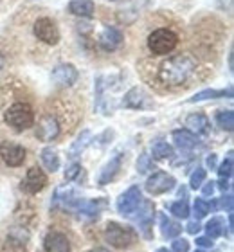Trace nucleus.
Wrapping results in <instances>:
<instances>
[{
  "mask_svg": "<svg viewBox=\"0 0 234 252\" xmlns=\"http://www.w3.org/2000/svg\"><path fill=\"white\" fill-rule=\"evenodd\" d=\"M198 63L191 54H177L162 62L157 68V83L166 89H180L197 74Z\"/></svg>",
  "mask_w": 234,
  "mask_h": 252,
  "instance_id": "f257e3e1",
  "label": "nucleus"
},
{
  "mask_svg": "<svg viewBox=\"0 0 234 252\" xmlns=\"http://www.w3.org/2000/svg\"><path fill=\"white\" fill-rule=\"evenodd\" d=\"M36 114L31 103L27 101H15L4 110V123L15 131H24L34 125Z\"/></svg>",
  "mask_w": 234,
  "mask_h": 252,
  "instance_id": "f03ea898",
  "label": "nucleus"
},
{
  "mask_svg": "<svg viewBox=\"0 0 234 252\" xmlns=\"http://www.w3.org/2000/svg\"><path fill=\"white\" fill-rule=\"evenodd\" d=\"M178 45V34L167 27H161L155 29L148 36V49L155 56H164V54L173 53Z\"/></svg>",
  "mask_w": 234,
  "mask_h": 252,
  "instance_id": "7ed1b4c3",
  "label": "nucleus"
},
{
  "mask_svg": "<svg viewBox=\"0 0 234 252\" xmlns=\"http://www.w3.org/2000/svg\"><path fill=\"white\" fill-rule=\"evenodd\" d=\"M65 119H67V116H58L56 112L47 110L45 114L40 117L36 137L43 142H49V141L58 139L60 133H62V130L65 128Z\"/></svg>",
  "mask_w": 234,
  "mask_h": 252,
  "instance_id": "20e7f679",
  "label": "nucleus"
},
{
  "mask_svg": "<svg viewBox=\"0 0 234 252\" xmlns=\"http://www.w3.org/2000/svg\"><path fill=\"white\" fill-rule=\"evenodd\" d=\"M104 240L115 249H128L135 243L137 236L134 229L128 225H121L117 221H108L104 227Z\"/></svg>",
  "mask_w": 234,
  "mask_h": 252,
  "instance_id": "39448f33",
  "label": "nucleus"
},
{
  "mask_svg": "<svg viewBox=\"0 0 234 252\" xmlns=\"http://www.w3.org/2000/svg\"><path fill=\"white\" fill-rule=\"evenodd\" d=\"M140 202H142V193H140L139 186H132L130 189H126L125 193L117 198L115 207L123 216H130L132 213H135L139 209Z\"/></svg>",
  "mask_w": 234,
  "mask_h": 252,
  "instance_id": "423d86ee",
  "label": "nucleus"
},
{
  "mask_svg": "<svg viewBox=\"0 0 234 252\" xmlns=\"http://www.w3.org/2000/svg\"><path fill=\"white\" fill-rule=\"evenodd\" d=\"M34 36L47 45H56L60 42V29L54 24V20L43 16V18H38L34 24Z\"/></svg>",
  "mask_w": 234,
  "mask_h": 252,
  "instance_id": "0eeeda50",
  "label": "nucleus"
},
{
  "mask_svg": "<svg viewBox=\"0 0 234 252\" xmlns=\"http://www.w3.org/2000/svg\"><path fill=\"white\" fill-rule=\"evenodd\" d=\"M26 148L20 146V144H16V142H11V141H5L2 142V146H0V157L2 160L5 162V166H9V168H18L24 164L26 160Z\"/></svg>",
  "mask_w": 234,
  "mask_h": 252,
  "instance_id": "6e6552de",
  "label": "nucleus"
},
{
  "mask_svg": "<svg viewBox=\"0 0 234 252\" xmlns=\"http://www.w3.org/2000/svg\"><path fill=\"white\" fill-rule=\"evenodd\" d=\"M146 191L153 196L157 194H164L167 191H171L175 188V179H173L171 175L164 173V171H157L150 177V179L146 180Z\"/></svg>",
  "mask_w": 234,
  "mask_h": 252,
  "instance_id": "1a4fd4ad",
  "label": "nucleus"
},
{
  "mask_svg": "<svg viewBox=\"0 0 234 252\" xmlns=\"http://www.w3.org/2000/svg\"><path fill=\"white\" fill-rule=\"evenodd\" d=\"M79 74H78V68L70 65V63H60L54 67L51 74V79L52 83L56 85V87H70L78 81Z\"/></svg>",
  "mask_w": 234,
  "mask_h": 252,
  "instance_id": "9d476101",
  "label": "nucleus"
},
{
  "mask_svg": "<svg viewBox=\"0 0 234 252\" xmlns=\"http://www.w3.org/2000/svg\"><path fill=\"white\" fill-rule=\"evenodd\" d=\"M47 186V175L43 173L40 168H31L27 169V175L24 182H22V188L26 189L29 194H36L40 193L43 188Z\"/></svg>",
  "mask_w": 234,
  "mask_h": 252,
  "instance_id": "9b49d317",
  "label": "nucleus"
},
{
  "mask_svg": "<svg viewBox=\"0 0 234 252\" xmlns=\"http://www.w3.org/2000/svg\"><path fill=\"white\" fill-rule=\"evenodd\" d=\"M123 106H126V108H134V110H139V108H148V106H151L150 95L146 94L142 89H139V87H134V89H130L125 94Z\"/></svg>",
  "mask_w": 234,
  "mask_h": 252,
  "instance_id": "f8f14e48",
  "label": "nucleus"
},
{
  "mask_svg": "<svg viewBox=\"0 0 234 252\" xmlns=\"http://www.w3.org/2000/svg\"><path fill=\"white\" fill-rule=\"evenodd\" d=\"M140 204H142V207L139 209V215L135 216V220H137V223H139L142 234H144L148 240H151V238H153V234H151V225H153V213H155V207H153L151 202H140Z\"/></svg>",
  "mask_w": 234,
  "mask_h": 252,
  "instance_id": "ddd939ff",
  "label": "nucleus"
},
{
  "mask_svg": "<svg viewBox=\"0 0 234 252\" xmlns=\"http://www.w3.org/2000/svg\"><path fill=\"white\" fill-rule=\"evenodd\" d=\"M45 252H70V242L63 232L52 231L43 240Z\"/></svg>",
  "mask_w": 234,
  "mask_h": 252,
  "instance_id": "4468645a",
  "label": "nucleus"
},
{
  "mask_svg": "<svg viewBox=\"0 0 234 252\" xmlns=\"http://www.w3.org/2000/svg\"><path fill=\"white\" fill-rule=\"evenodd\" d=\"M123 158H125V155H123V153H117L115 157H112L108 162L104 164V168L101 169V175H99V179H98V184L99 186L110 184V182H112V180L117 177L121 166H123Z\"/></svg>",
  "mask_w": 234,
  "mask_h": 252,
  "instance_id": "2eb2a0df",
  "label": "nucleus"
},
{
  "mask_svg": "<svg viewBox=\"0 0 234 252\" xmlns=\"http://www.w3.org/2000/svg\"><path fill=\"white\" fill-rule=\"evenodd\" d=\"M121 43H123V34H121V31L115 29V27H106V29L99 34V45H101V49H104L106 53H112L115 49H119Z\"/></svg>",
  "mask_w": 234,
  "mask_h": 252,
  "instance_id": "dca6fc26",
  "label": "nucleus"
},
{
  "mask_svg": "<svg viewBox=\"0 0 234 252\" xmlns=\"http://www.w3.org/2000/svg\"><path fill=\"white\" fill-rule=\"evenodd\" d=\"M186 130H189L191 133H197V135H207L209 130H211V123L203 114H191L187 116L186 119Z\"/></svg>",
  "mask_w": 234,
  "mask_h": 252,
  "instance_id": "f3484780",
  "label": "nucleus"
},
{
  "mask_svg": "<svg viewBox=\"0 0 234 252\" xmlns=\"http://www.w3.org/2000/svg\"><path fill=\"white\" fill-rule=\"evenodd\" d=\"M173 142L178 150L182 152H189V150H195L198 146V139L195 133H191L189 130H175L173 131Z\"/></svg>",
  "mask_w": 234,
  "mask_h": 252,
  "instance_id": "a211bd4d",
  "label": "nucleus"
},
{
  "mask_svg": "<svg viewBox=\"0 0 234 252\" xmlns=\"http://www.w3.org/2000/svg\"><path fill=\"white\" fill-rule=\"evenodd\" d=\"M68 11H70L72 15L90 18V16L94 15V11H96V5H94V0H70Z\"/></svg>",
  "mask_w": 234,
  "mask_h": 252,
  "instance_id": "6ab92c4d",
  "label": "nucleus"
},
{
  "mask_svg": "<svg viewBox=\"0 0 234 252\" xmlns=\"http://www.w3.org/2000/svg\"><path fill=\"white\" fill-rule=\"evenodd\" d=\"M218 97H233V89H227V90H214V89H207V90H202V92H198L195 94L193 97H189V103H200V101H205V99H218Z\"/></svg>",
  "mask_w": 234,
  "mask_h": 252,
  "instance_id": "aec40b11",
  "label": "nucleus"
},
{
  "mask_svg": "<svg viewBox=\"0 0 234 252\" xmlns=\"http://www.w3.org/2000/svg\"><path fill=\"white\" fill-rule=\"evenodd\" d=\"M92 142V133L89 130H83L79 133V137L72 142V146L68 150V158H76L81 155V152H85V148Z\"/></svg>",
  "mask_w": 234,
  "mask_h": 252,
  "instance_id": "412c9836",
  "label": "nucleus"
},
{
  "mask_svg": "<svg viewBox=\"0 0 234 252\" xmlns=\"http://www.w3.org/2000/svg\"><path fill=\"white\" fill-rule=\"evenodd\" d=\"M40 157H42V162L47 171L54 173V171L60 169V155H58V152L54 148H43Z\"/></svg>",
  "mask_w": 234,
  "mask_h": 252,
  "instance_id": "4be33fe9",
  "label": "nucleus"
},
{
  "mask_svg": "<svg viewBox=\"0 0 234 252\" xmlns=\"http://www.w3.org/2000/svg\"><path fill=\"white\" fill-rule=\"evenodd\" d=\"M161 232L164 238H177L182 232V227L177 221L169 220L166 215H161Z\"/></svg>",
  "mask_w": 234,
  "mask_h": 252,
  "instance_id": "5701e85b",
  "label": "nucleus"
},
{
  "mask_svg": "<svg viewBox=\"0 0 234 252\" xmlns=\"http://www.w3.org/2000/svg\"><path fill=\"white\" fill-rule=\"evenodd\" d=\"M224 220L222 218H211V220L207 221V225H205V232H207V236L211 238V240H214V238H218L224 234Z\"/></svg>",
  "mask_w": 234,
  "mask_h": 252,
  "instance_id": "b1692460",
  "label": "nucleus"
},
{
  "mask_svg": "<svg viewBox=\"0 0 234 252\" xmlns=\"http://www.w3.org/2000/svg\"><path fill=\"white\" fill-rule=\"evenodd\" d=\"M216 123L222 130H227V131H233L234 128V114L233 110H220L216 114Z\"/></svg>",
  "mask_w": 234,
  "mask_h": 252,
  "instance_id": "393cba45",
  "label": "nucleus"
},
{
  "mask_svg": "<svg viewBox=\"0 0 234 252\" xmlns=\"http://www.w3.org/2000/svg\"><path fill=\"white\" fill-rule=\"evenodd\" d=\"M151 153H153V157L155 158H169L173 157V148L167 144V142L164 141H159L153 144V148H151Z\"/></svg>",
  "mask_w": 234,
  "mask_h": 252,
  "instance_id": "a878e982",
  "label": "nucleus"
},
{
  "mask_svg": "<svg viewBox=\"0 0 234 252\" xmlns=\"http://www.w3.org/2000/svg\"><path fill=\"white\" fill-rule=\"evenodd\" d=\"M169 211H171L173 216L182 218V220H186L187 216H189V205H187L186 200H178V202L171 204V205H169Z\"/></svg>",
  "mask_w": 234,
  "mask_h": 252,
  "instance_id": "bb28decb",
  "label": "nucleus"
},
{
  "mask_svg": "<svg viewBox=\"0 0 234 252\" xmlns=\"http://www.w3.org/2000/svg\"><path fill=\"white\" fill-rule=\"evenodd\" d=\"M151 169H155L153 158H151L148 153H140L139 158H137V171H139V173H148Z\"/></svg>",
  "mask_w": 234,
  "mask_h": 252,
  "instance_id": "cd10ccee",
  "label": "nucleus"
},
{
  "mask_svg": "<svg viewBox=\"0 0 234 252\" xmlns=\"http://www.w3.org/2000/svg\"><path fill=\"white\" fill-rule=\"evenodd\" d=\"M233 152L227 153V158H225L224 162L220 164V168H218V175H220V179H231L233 177Z\"/></svg>",
  "mask_w": 234,
  "mask_h": 252,
  "instance_id": "c85d7f7f",
  "label": "nucleus"
},
{
  "mask_svg": "<svg viewBox=\"0 0 234 252\" xmlns=\"http://www.w3.org/2000/svg\"><path fill=\"white\" fill-rule=\"evenodd\" d=\"M203 182H205V169L197 168V171H195V173L191 175V179H189V186H191V189H198Z\"/></svg>",
  "mask_w": 234,
  "mask_h": 252,
  "instance_id": "c756f323",
  "label": "nucleus"
},
{
  "mask_svg": "<svg viewBox=\"0 0 234 252\" xmlns=\"http://www.w3.org/2000/svg\"><path fill=\"white\" fill-rule=\"evenodd\" d=\"M209 213V204L205 202L203 198H197L195 200V216H197V220L203 218V216H207Z\"/></svg>",
  "mask_w": 234,
  "mask_h": 252,
  "instance_id": "7c9ffc66",
  "label": "nucleus"
},
{
  "mask_svg": "<svg viewBox=\"0 0 234 252\" xmlns=\"http://www.w3.org/2000/svg\"><path fill=\"white\" fill-rule=\"evenodd\" d=\"M79 173H81V164L72 162L67 168V171H65V180H67V182H70V180L76 179V177H78Z\"/></svg>",
  "mask_w": 234,
  "mask_h": 252,
  "instance_id": "2f4dec72",
  "label": "nucleus"
},
{
  "mask_svg": "<svg viewBox=\"0 0 234 252\" xmlns=\"http://www.w3.org/2000/svg\"><path fill=\"white\" fill-rule=\"evenodd\" d=\"M173 252H189V242L184 240V238H177L171 245Z\"/></svg>",
  "mask_w": 234,
  "mask_h": 252,
  "instance_id": "473e14b6",
  "label": "nucleus"
},
{
  "mask_svg": "<svg viewBox=\"0 0 234 252\" xmlns=\"http://www.w3.org/2000/svg\"><path fill=\"white\" fill-rule=\"evenodd\" d=\"M220 205L224 209H227V213H233V194H224L220 198Z\"/></svg>",
  "mask_w": 234,
  "mask_h": 252,
  "instance_id": "72a5a7b5",
  "label": "nucleus"
},
{
  "mask_svg": "<svg viewBox=\"0 0 234 252\" xmlns=\"http://www.w3.org/2000/svg\"><path fill=\"white\" fill-rule=\"evenodd\" d=\"M216 182H213V180H211V182H205V184H202L200 186V188H202V193L205 194V196H213V193H214V188H216Z\"/></svg>",
  "mask_w": 234,
  "mask_h": 252,
  "instance_id": "f704fd0d",
  "label": "nucleus"
},
{
  "mask_svg": "<svg viewBox=\"0 0 234 252\" xmlns=\"http://www.w3.org/2000/svg\"><path fill=\"white\" fill-rule=\"evenodd\" d=\"M186 229H187V232H189V234H198L202 227H200V223H198V220H197V221H189Z\"/></svg>",
  "mask_w": 234,
  "mask_h": 252,
  "instance_id": "c9c22d12",
  "label": "nucleus"
},
{
  "mask_svg": "<svg viewBox=\"0 0 234 252\" xmlns=\"http://www.w3.org/2000/svg\"><path fill=\"white\" fill-rule=\"evenodd\" d=\"M197 245H200V247H213V240L211 238H205V236H200L197 238Z\"/></svg>",
  "mask_w": 234,
  "mask_h": 252,
  "instance_id": "e433bc0d",
  "label": "nucleus"
},
{
  "mask_svg": "<svg viewBox=\"0 0 234 252\" xmlns=\"http://www.w3.org/2000/svg\"><path fill=\"white\" fill-rule=\"evenodd\" d=\"M205 164H207V168H211V169L216 168V155L211 153V155L207 157V160H205Z\"/></svg>",
  "mask_w": 234,
  "mask_h": 252,
  "instance_id": "4c0bfd02",
  "label": "nucleus"
},
{
  "mask_svg": "<svg viewBox=\"0 0 234 252\" xmlns=\"http://www.w3.org/2000/svg\"><path fill=\"white\" fill-rule=\"evenodd\" d=\"M229 188H231L229 179H220V182H218V189H220V191H227Z\"/></svg>",
  "mask_w": 234,
  "mask_h": 252,
  "instance_id": "58836bf2",
  "label": "nucleus"
},
{
  "mask_svg": "<svg viewBox=\"0 0 234 252\" xmlns=\"http://www.w3.org/2000/svg\"><path fill=\"white\" fill-rule=\"evenodd\" d=\"M178 196H180L182 200H186V189H184V188L178 189Z\"/></svg>",
  "mask_w": 234,
  "mask_h": 252,
  "instance_id": "ea45409f",
  "label": "nucleus"
},
{
  "mask_svg": "<svg viewBox=\"0 0 234 252\" xmlns=\"http://www.w3.org/2000/svg\"><path fill=\"white\" fill-rule=\"evenodd\" d=\"M90 252H110L108 249H104V247H98V249H92Z\"/></svg>",
  "mask_w": 234,
  "mask_h": 252,
  "instance_id": "a19ab883",
  "label": "nucleus"
},
{
  "mask_svg": "<svg viewBox=\"0 0 234 252\" xmlns=\"http://www.w3.org/2000/svg\"><path fill=\"white\" fill-rule=\"evenodd\" d=\"M229 67H231V70H233V53L229 54Z\"/></svg>",
  "mask_w": 234,
  "mask_h": 252,
  "instance_id": "79ce46f5",
  "label": "nucleus"
},
{
  "mask_svg": "<svg viewBox=\"0 0 234 252\" xmlns=\"http://www.w3.org/2000/svg\"><path fill=\"white\" fill-rule=\"evenodd\" d=\"M157 252H171V251H167L166 247H161V249H157Z\"/></svg>",
  "mask_w": 234,
  "mask_h": 252,
  "instance_id": "37998d69",
  "label": "nucleus"
},
{
  "mask_svg": "<svg viewBox=\"0 0 234 252\" xmlns=\"http://www.w3.org/2000/svg\"><path fill=\"white\" fill-rule=\"evenodd\" d=\"M2 68H4V58L0 56V70H2Z\"/></svg>",
  "mask_w": 234,
  "mask_h": 252,
  "instance_id": "c03bdc74",
  "label": "nucleus"
},
{
  "mask_svg": "<svg viewBox=\"0 0 234 252\" xmlns=\"http://www.w3.org/2000/svg\"><path fill=\"white\" fill-rule=\"evenodd\" d=\"M195 252H203V251H195Z\"/></svg>",
  "mask_w": 234,
  "mask_h": 252,
  "instance_id": "a18cd8bd",
  "label": "nucleus"
}]
</instances>
